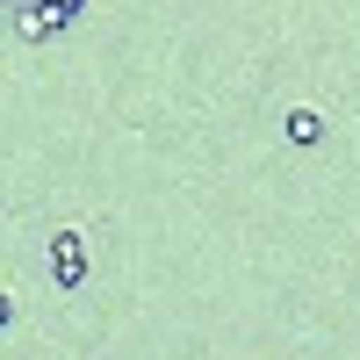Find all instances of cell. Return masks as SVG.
Returning a JSON list of instances; mask_svg holds the SVG:
<instances>
[{
  "instance_id": "1",
  "label": "cell",
  "mask_w": 360,
  "mask_h": 360,
  "mask_svg": "<svg viewBox=\"0 0 360 360\" xmlns=\"http://www.w3.org/2000/svg\"><path fill=\"white\" fill-rule=\"evenodd\" d=\"M44 274H51L58 295H79V288H86V274H94V245H86L79 224H58V231H51V245H44Z\"/></svg>"
},
{
  "instance_id": "4",
  "label": "cell",
  "mask_w": 360,
  "mask_h": 360,
  "mask_svg": "<svg viewBox=\"0 0 360 360\" xmlns=\"http://www.w3.org/2000/svg\"><path fill=\"white\" fill-rule=\"evenodd\" d=\"M44 8H58L65 22H79V15H86V0H44Z\"/></svg>"
},
{
  "instance_id": "3",
  "label": "cell",
  "mask_w": 360,
  "mask_h": 360,
  "mask_svg": "<svg viewBox=\"0 0 360 360\" xmlns=\"http://www.w3.org/2000/svg\"><path fill=\"white\" fill-rule=\"evenodd\" d=\"M324 130H332V123H324V108H310V101H295V108L281 115V137L303 144V152H310V144H324Z\"/></svg>"
},
{
  "instance_id": "2",
  "label": "cell",
  "mask_w": 360,
  "mask_h": 360,
  "mask_svg": "<svg viewBox=\"0 0 360 360\" xmlns=\"http://www.w3.org/2000/svg\"><path fill=\"white\" fill-rule=\"evenodd\" d=\"M8 22H15V37H22V44H51V37H65V29H72L58 8H44V0H15Z\"/></svg>"
}]
</instances>
